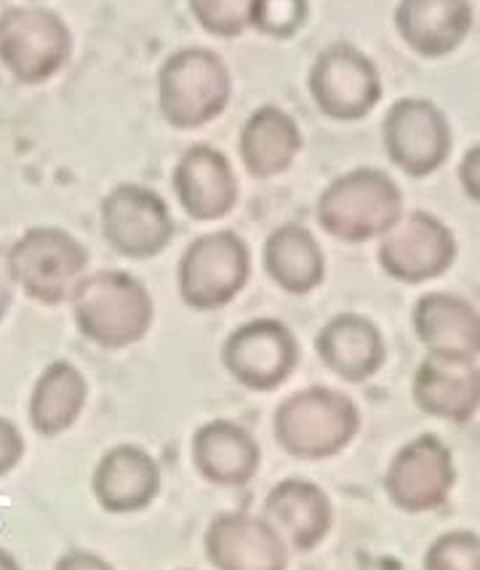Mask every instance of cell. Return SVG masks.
I'll list each match as a JSON object with an SVG mask.
<instances>
[{
  "label": "cell",
  "mask_w": 480,
  "mask_h": 570,
  "mask_svg": "<svg viewBox=\"0 0 480 570\" xmlns=\"http://www.w3.org/2000/svg\"><path fill=\"white\" fill-rule=\"evenodd\" d=\"M80 336L101 350H126L150 334L155 302L147 285L124 269L86 275L70 296Z\"/></svg>",
  "instance_id": "6da1fadb"
},
{
  "label": "cell",
  "mask_w": 480,
  "mask_h": 570,
  "mask_svg": "<svg viewBox=\"0 0 480 570\" xmlns=\"http://www.w3.org/2000/svg\"><path fill=\"white\" fill-rule=\"evenodd\" d=\"M361 409L334 386H304L275 409L273 434L288 456L326 461L347 451L361 432Z\"/></svg>",
  "instance_id": "7a4b0ae2"
},
{
  "label": "cell",
  "mask_w": 480,
  "mask_h": 570,
  "mask_svg": "<svg viewBox=\"0 0 480 570\" xmlns=\"http://www.w3.org/2000/svg\"><path fill=\"white\" fill-rule=\"evenodd\" d=\"M405 214L398 181L380 168H353L329 181L315 203L321 229L342 243L380 240Z\"/></svg>",
  "instance_id": "3957f363"
},
{
  "label": "cell",
  "mask_w": 480,
  "mask_h": 570,
  "mask_svg": "<svg viewBox=\"0 0 480 570\" xmlns=\"http://www.w3.org/2000/svg\"><path fill=\"white\" fill-rule=\"evenodd\" d=\"M233 99V75L212 49L190 46L174 51L158 72V107L177 131L214 124Z\"/></svg>",
  "instance_id": "277c9868"
},
{
  "label": "cell",
  "mask_w": 480,
  "mask_h": 570,
  "mask_svg": "<svg viewBox=\"0 0 480 570\" xmlns=\"http://www.w3.org/2000/svg\"><path fill=\"white\" fill-rule=\"evenodd\" d=\"M11 283L43 307L70 302L89 269V250L62 227H30L6 250Z\"/></svg>",
  "instance_id": "5b68a950"
},
{
  "label": "cell",
  "mask_w": 480,
  "mask_h": 570,
  "mask_svg": "<svg viewBox=\"0 0 480 570\" xmlns=\"http://www.w3.org/2000/svg\"><path fill=\"white\" fill-rule=\"evenodd\" d=\"M252 277V250L233 229L195 237L182 254L177 288L195 312H216L241 296Z\"/></svg>",
  "instance_id": "8992f818"
},
{
  "label": "cell",
  "mask_w": 480,
  "mask_h": 570,
  "mask_svg": "<svg viewBox=\"0 0 480 570\" xmlns=\"http://www.w3.org/2000/svg\"><path fill=\"white\" fill-rule=\"evenodd\" d=\"M70 27L43 6H11L0 13V65L19 83L38 86L70 62Z\"/></svg>",
  "instance_id": "52a82bcc"
},
{
  "label": "cell",
  "mask_w": 480,
  "mask_h": 570,
  "mask_svg": "<svg viewBox=\"0 0 480 570\" xmlns=\"http://www.w3.org/2000/svg\"><path fill=\"white\" fill-rule=\"evenodd\" d=\"M101 237L118 256L145 262L172 246L177 224L164 195L153 187L126 181L112 187L99 206Z\"/></svg>",
  "instance_id": "ba28073f"
},
{
  "label": "cell",
  "mask_w": 480,
  "mask_h": 570,
  "mask_svg": "<svg viewBox=\"0 0 480 570\" xmlns=\"http://www.w3.org/2000/svg\"><path fill=\"white\" fill-rule=\"evenodd\" d=\"M457 485L454 453L438 434H417L398 448L384 470L382 488L390 504L405 514L441 509Z\"/></svg>",
  "instance_id": "9c48e42d"
},
{
  "label": "cell",
  "mask_w": 480,
  "mask_h": 570,
  "mask_svg": "<svg viewBox=\"0 0 480 570\" xmlns=\"http://www.w3.org/2000/svg\"><path fill=\"white\" fill-rule=\"evenodd\" d=\"M310 97L326 118L355 124L382 101V75L357 46L334 43L313 62Z\"/></svg>",
  "instance_id": "30bf717a"
},
{
  "label": "cell",
  "mask_w": 480,
  "mask_h": 570,
  "mask_svg": "<svg viewBox=\"0 0 480 570\" xmlns=\"http://www.w3.org/2000/svg\"><path fill=\"white\" fill-rule=\"evenodd\" d=\"M302 350L294 331L275 317L238 325L222 344V365L243 390L273 392L294 376Z\"/></svg>",
  "instance_id": "8fae6325"
},
{
  "label": "cell",
  "mask_w": 480,
  "mask_h": 570,
  "mask_svg": "<svg viewBox=\"0 0 480 570\" xmlns=\"http://www.w3.org/2000/svg\"><path fill=\"white\" fill-rule=\"evenodd\" d=\"M376 262L392 281L422 285L449 273L457 262V237L435 214L409 212L380 237Z\"/></svg>",
  "instance_id": "7c38bea8"
},
{
  "label": "cell",
  "mask_w": 480,
  "mask_h": 570,
  "mask_svg": "<svg viewBox=\"0 0 480 570\" xmlns=\"http://www.w3.org/2000/svg\"><path fill=\"white\" fill-rule=\"evenodd\" d=\"M382 141L388 158L405 176L424 179L435 174L451 155V124L435 101L405 97L392 101L384 115Z\"/></svg>",
  "instance_id": "4fadbf2b"
},
{
  "label": "cell",
  "mask_w": 480,
  "mask_h": 570,
  "mask_svg": "<svg viewBox=\"0 0 480 570\" xmlns=\"http://www.w3.org/2000/svg\"><path fill=\"white\" fill-rule=\"evenodd\" d=\"M203 549L216 570H288V547L265 518L222 512L208 522Z\"/></svg>",
  "instance_id": "5bb4252c"
},
{
  "label": "cell",
  "mask_w": 480,
  "mask_h": 570,
  "mask_svg": "<svg viewBox=\"0 0 480 570\" xmlns=\"http://www.w3.org/2000/svg\"><path fill=\"white\" fill-rule=\"evenodd\" d=\"M182 212L195 222H219L238 206V176L233 163L214 145H193L182 153L172 174Z\"/></svg>",
  "instance_id": "9a60e30c"
},
{
  "label": "cell",
  "mask_w": 480,
  "mask_h": 570,
  "mask_svg": "<svg viewBox=\"0 0 480 570\" xmlns=\"http://www.w3.org/2000/svg\"><path fill=\"white\" fill-rule=\"evenodd\" d=\"M417 409L432 419L464 424L476 419L480 405L478 357L428 352L411 382Z\"/></svg>",
  "instance_id": "2e32d148"
},
{
  "label": "cell",
  "mask_w": 480,
  "mask_h": 570,
  "mask_svg": "<svg viewBox=\"0 0 480 570\" xmlns=\"http://www.w3.org/2000/svg\"><path fill=\"white\" fill-rule=\"evenodd\" d=\"M160 466L147 448L134 443L112 445L97 461L91 474V491L97 504L110 514L141 512L158 499Z\"/></svg>",
  "instance_id": "e0dca14e"
},
{
  "label": "cell",
  "mask_w": 480,
  "mask_h": 570,
  "mask_svg": "<svg viewBox=\"0 0 480 570\" xmlns=\"http://www.w3.org/2000/svg\"><path fill=\"white\" fill-rule=\"evenodd\" d=\"M294 552H313L334 525V504L313 480L286 478L270 488L262 514Z\"/></svg>",
  "instance_id": "ac0fdd59"
},
{
  "label": "cell",
  "mask_w": 480,
  "mask_h": 570,
  "mask_svg": "<svg viewBox=\"0 0 480 570\" xmlns=\"http://www.w3.org/2000/svg\"><path fill=\"white\" fill-rule=\"evenodd\" d=\"M315 352L326 371L347 384H363L382 371L388 344L371 317L342 312L317 331Z\"/></svg>",
  "instance_id": "d6986e66"
},
{
  "label": "cell",
  "mask_w": 480,
  "mask_h": 570,
  "mask_svg": "<svg viewBox=\"0 0 480 570\" xmlns=\"http://www.w3.org/2000/svg\"><path fill=\"white\" fill-rule=\"evenodd\" d=\"M195 472L206 483L241 488L252 483L262 464V448L246 426L233 419H212L200 424L190 440Z\"/></svg>",
  "instance_id": "ffe728a7"
},
{
  "label": "cell",
  "mask_w": 480,
  "mask_h": 570,
  "mask_svg": "<svg viewBox=\"0 0 480 570\" xmlns=\"http://www.w3.org/2000/svg\"><path fill=\"white\" fill-rule=\"evenodd\" d=\"M476 24L470 0H398L395 30L419 57L441 59L468 40Z\"/></svg>",
  "instance_id": "44dd1931"
},
{
  "label": "cell",
  "mask_w": 480,
  "mask_h": 570,
  "mask_svg": "<svg viewBox=\"0 0 480 570\" xmlns=\"http://www.w3.org/2000/svg\"><path fill=\"white\" fill-rule=\"evenodd\" d=\"M302 131L294 115L278 105H262L246 118L238 137L243 168L256 179L286 174L302 153Z\"/></svg>",
  "instance_id": "7402d4cb"
},
{
  "label": "cell",
  "mask_w": 480,
  "mask_h": 570,
  "mask_svg": "<svg viewBox=\"0 0 480 570\" xmlns=\"http://www.w3.org/2000/svg\"><path fill=\"white\" fill-rule=\"evenodd\" d=\"M414 334L428 352H449V355L478 357L480 321L476 304L445 291H430L419 296L411 309Z\"/></svg>",
  "instance_id": "603a6c76"
},
{
  "label": "cell",
  "mask_w": 480,
  "mask_h": 570,
  "mask_svg": "<svg viewBox=\"0 0 480 570\" xmlns=\"http://www.w3.org/2000/svg\"><path fill=\"white\" fill-rule=\"evenodd\" d=\"M262 264L270 281L291 296H307L326 281V256L321 243L302 224H281L267 235Z\"/></svg>",
  "instance_id": "cb8c5ba5"
},
{
  "label": "cell",
  "mask_w": 480,
  "mask_h": 570,
  "mask_svg": "<svg viewBox=\"0 0 480 570\" xmlns=\"http://www.w3.org/2000/svg\"><path fill=\"white\" fill-rule=\"evenodd\" d=\"M86 400H89V384L80 368L70 360H53L32 384L27 416L40 438L51 440L76 426L80 413L86 411Z\"/></svg>",
  "instance_id": "d4e9b609"
},
{
  "label": "cell",
  "mask_w": 480,
  "mask_h": 570,
  "mask_svg": "<svg viewBox=\"0 0 480 570\" xmlns=\"http://www.w3.org/2000/svg\"><path fill=\"white\" fill-rule=\"evenodd\" d=\"M310 0H252L248 27L265 38L288 40L307 24Z\"/></svg>",
  "instance_id": "484cf974"
},
{
  "label": "cell",
  "mask_w": 480,
  "mask_h": 570,
  "mask_svg": "<svg viewBox=\"0 0 480 570\" xmlns=\"http://www.w3.org/2000/svg\"><path fill=\"white\" fill-rule=\"evenodd\" d=\"M422 570H480V539L476 531L441 533L428 547Z\"/></svg>",
  "instance_id": "4316f807"
},
{
  "label": "cell",
  "mask_w": 480,
  "mask_h": 570,
  "mask_svg": "<svg viewBox=\"0 0 480 570\" xmlns=\"http://www.w3.org/2000/svg\"><path fill=\"white\" fill-rule=\"evenodd\" d=\"M193 19L208 36L238 38L248 30L252 0H187Z\"/></svg>",
  "instance_id": "83f0119b"
},
{
  "label": "cell",
  "mask_w": 480,
  "mask_h": 570,
  "mask_svg": "<svg viewBox=\"0 0 480 570\" xmlns=\"http://www.w3.org/2000/svg\"><path fill=\"white\" fill-rule=\"evenodd\" d=\"M27 453V443L19 432V426L11 422V419L0 416V478L11 474L22 464Z\"/></svg>",
  "instance_id": "f1b7e54d"
},
{
  "label": "cell",
  "mask_w": 480,
  "mask_h": 570,
  "mask_svg": "<svg viewBox=\"0 0 480 570\" xmlns=\"http://www.w3.org/2000/svg\"><path fill=\"white\" fill-rule=\"evenodd\" d=\"M53 570H115V568L105 558H99V554L86 552V549H72V552H67L57 560Z\"/></svg>",
  "instance_id": "f546056e"
},
{
  "label": "cell",
  "mask_w": 480,
  "mask_h": 570,
  "mask_svg": "<svg viewBox=\"0 0 480 570\" xmlns=\"http://www.w3.org/2000/svg\"><path fill=\"white\" fill-rule=\"evenodd\" d=\"M478 149H480L478 145L470 147L468 153H464L462 166H459V179H462L464 195H468L472 203H478V163H480Z\"/></svg>",
  "instance_id": "4dcf8cb0"
},
{
  "label": "cell",
  "mask_w": 480,
  "mask_h": 570,
  "mask_svg": "<svg viewBox=\"0 0 480 570\" xmlns=\"http://www.w3.org/2000/svg\"><path fill=\"white\" fill-rule=\"evenodd\" d=\"M13 302V283L9 277V267H6V250L0 248V323L6 321Z\"/></svg>",
  "instance_id": "1f68e13d"
},
{
  "label": "cell",
  "mask_w": 480,
  "mask_h": 570,
  "mask_svg": "<svg viewBox=\"0 0 480 570\" xmlns=\"http://www.w3.org/2000/svg\"><path fill=\"white\" fill-rule=\"evenodd\" d=\"M0 570H22L19 560L13 558L9 549H3V547H0Z\"/></svg>",
  "instance_id": "d6a6232c"
}]
</instances>
